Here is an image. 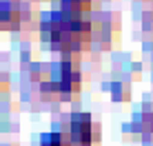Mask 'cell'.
<instances>
[{"instance_id":"obj_1","label":"cell","mask_w":153,"mask_h":146,"mask_svg":"<svg viewBox=\"0 0 153 146\" xmlns=\"http://www.w3.org/2000/svg\"><path fill=\"white\" fill-rule=\"evenodd\" d=\"M80 69L71 60V55H67L65 62H60V69L56 71V75L51 80L42 82V95L47 97H60V100H69V97L78 95L80 91Z\"/></svg>"},{"instance_id":"obj_2","label":"cell","mask_w":153,"mask_h":146,"mask_svg":"<svg viewBox=\"0 0 153 146\" xmlns=\"http://www.w3.org/2000/svg\"><path fill=\"white\" fill-rule=\"evenodd\" d=\"M67 135L71 146H96L100 139V126L91 119L89 113H73Z\"/></svg>"},{"instance_id":"obj_3","label":"cell","mask_w":153,"mask_h":146,"mask_svg":"<svg viewBox=\"0 0 153 146\" xmlns=\"http://www.w3.org/2000/svg\"><path fill=\"white\" fill-rule=\"evenodd\" d=\"M22 24V7L16 0L0 2V31H16Z\"/></svg>"},{"instance_id":"obj_4","label":"cell","mask_w":153,"mask_h":146,"mask_svg":"<svg viewBox=\"0 0 153 146\" xmlns=\"http://www.w3.org/2000/svg\"><path fill=\"white\" fill-rule=\"evenodd\" d=\"M60 13L67 18H87V13L93 7V0H60Z\"/></svg>"},{"instance_id":"obj_5","label":"cell","mask_w":153,"mask_h":146,"mask_svg":"<svg viewBox=\"0 0 153 146\" xmlns=\"http://www.w3.org/2000/svg\"><path fill=\"white\" fill-rule=\"evenodd\" d=\"M40 146H71L69 142V135L67 133H47V135H42V139H40Z\"/></svg>"},{"instance_id":"obj_6","label":"cell","mask_w":153,"mask_h":146,"mask_svg":"<svg viewBox=\"0 0 153 146\" xmlns=\"http://www.w3.org/2000/svg\"><path fill=\"white\" fill-rule=\"evenodd\" d=\"M146 126L153 131V115H146Z\"/></svg>"}]
</instances>
